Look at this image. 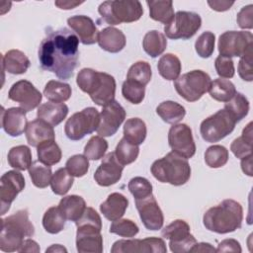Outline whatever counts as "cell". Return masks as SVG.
<instances>
[{"instance_id": "60d3db41", "label": "cell", "mask_w": 253, "mask_h": 253, "mask_svg": "<svg viewBox=\"0 0 253 253\" xmlns=\"http://www.w3.org/2000/svg\"><path fill=\"white\" fill-rule=\"evenodd\" d=\"M139 154V147L123 137L116 146L115 155L118 161L123 165H127L134 162Z\"/></svg>"}, {"instance_id": "94428289", "label": "cell", "mask_w": 253, "mask_h": 253, "mask_svg": "<svg viewBox=\"0 0 253 253\" xmlns=\"http://www.w3.org/2000/svg\"><path fill=\"white\" fill-rule=\"evenodd\" d=\"M83 2L78 1H68V0H57L54 2V5L57 6L59 9L63 10H70L73 9L79 5H81Z\"/></svg>"}, {"instance_id": "6da1fadb", "label": "cell", "mask_w": 253, "mask_h": 253, "mask_svg": "<svg viewBox=\"0 0 253 253\" xmlns=\"http://www.w3.org/2000/svg\"><path fill=\"white\" fill-rule=\"evenodd\" d=\"M79 39L67 28L48 29L39 46L42 69L52 72L59 79L72 77L79 59Z\"/></svg>"}, {"instance_id": "7bdbcfd3", "label": "cell", "mask_w": 253, "mask_h": 253, "mask_svg": "<svg viewBox=\"0 0 253 253\" xmlns=\"http://www.w3.org/2000/svg\"><path fill=\"white\" fill-rule=\"evenodd\" d=\"M74 182L73 176L67 171L66 168H59L54 172L50 181V187L55 195L63 196L72 187Z\"/></svg>"}, {"instance_id": "30bf717a", "label": "cell", "mask_w": 253, "mask_h": 253, "mask_svg": "<svg viewBox=\"0 0 253 253\" xmlns=\"http://www.w3.org/2000/svg\"><path fill=\"white\" fill-rule=\"evenodd\" d=\"M100 114L93 107H88L73 114L65 123L64 132L71 140H80L85 135L97 130Z\"/></svg>"}, {"instance_id": "6f0895ef", "label": "cell", "mask_w": 253, "mask_h": 253, "mask_svg": "<svg viewBox=\"0 0 253 253\" xmlns=\"http://www.w3.org/2000/svg\"><path fill=\"white\" fill-rule=\"evenodd\" d=\"M208 4L214 11L223 12V11H226V10L230 9V7L234 4V2L233 1H226V0H213V1L209 0Z\"/></svg>"}, {"instance_id": "f6af8a7d", "label": "cell", "mask_w": 253, "mask_h": 253, "mask_svg": "<svg viewBox=\"0 0 253 253\" xmlns=\"http://www.w3.org/2000/svg\"><path fill=\"white\" fill-rule=\"evenodd\" d=\"M228 150L222 145H211L205 152V162L211 168H220L228 161Z\"/></svg>"}, {"instance_id": "d6a6232c", "label": "cell", "mask_w": 253, "mask_h": 253, "mask_svg": "<svg viewBox=\"0 0 253 253\" xmlns=\"http://www.w3.org/2000/svg\"><path fill=\"white\" fill-rule=\"evenodd\" d=\"M146 133V125L139 118L128 119L124 125V137L133 144L140 145L145 140Z\"/></svg>"}, {"instance_id": "681fc988", "label": "cell", "mask_w": 253, "mask_h": 253, "mask_svg": "<svg viewBox=\"0 0 253 253\" xmlns=\"http://www.w3.org/2000/svg\"><path fill=\"white\" fill-rule=\"evenodd\" d=\"M127 188L134 200H142L150 195H152V185L151 183L143 177L137 176L129 180Z\"/></svg>"}, {"instance_id": "9c48e42d", "label": "cell", "mask_w": 253, "mask_h": 253, "mask_svg": "<svg viewBox=\"0 0 253 253\" xmlns=\"http://www.w3.org/2000/svg\"><path fill=\"white\" fill-rule=\"evenodd\" d=\"M235 125L232 116L225 109H221L201 123L200 133L205 141L213 143L231 133Z\"/></svg>"}, {"instance_id": "2e32d148", "label": "cell", "mask_w": 253, "mask_h": 253, "mask_svg": "<svg viewBox=\"0 0 253 253\" xmlns=\"http://www.w3.org/2000/svg\"><path fill=\"white\" fill-rule=\"evenodd\" d=\"M26 186L25 178L22 173L11 170L5 172L0 179V214L3 215L9 211L11 204Z\"/></svg>"}, {"instance_id": "f546056e", "label": "cell", "mask_w": 253, "mask_h": 253, "mask_svg": "<svg viewBox=\"0 0 253 253\" xmlns=\"http://www.w3.org/2000/svg\"><path fill=\"white\" fill-rule=\"evenodd\" d=\"M9 165L20 171L29 170L32 166V151L27 145H17L12 147L7 156Z\"/></svg>"}, {"instance_id": "e0dca14e", "label": "cell", "mask_w": 253, "mask_h": 253, "mask_svg": "<svg viewBox=\"0 0 253 253\" xmlns=\"http://www.w3.org/2000/svg\"><path fill=\"white\" fill-rule=\"evenodd\" d=\"M126 111L116 100L103 107L100 113V122L97 127V133L100 136L114 135L126 119Z\"/></svg>"}, {"instance_id": "b9f144b4", "label": "cell", "mask_w": 253, "mask_h": 253, "mask_svg": "<svg viewBox=\"0 0 253 253\" xmlns=\"http://www.w3.org/2000/svg\"><path fill=\"white\" fill-rule=\"evenodd\" d=\"M29 175L33 184L40 189L46 188L51 181L52 172L50 166L34 162L29 168Z\"/></svg>"}, {"instance_id": "ffe728a7", "label": "cell", "mask_w": 253, "mask_h": 253, "mask_svg": "<svg viewBox=\"0 0 253 253\" xmlns=\"http://www.w3.org/2000/svg\"><path fill=\"white\" fill-rule=\"evenodd\" d=\"M123 170L124 166L118 161L115 152H109L95 171L94 180L102 187H109L121 180Z\"/></svg>"}, {"instance_id": "ba28073f", "label": "cell", "mask_w": 253, "mask_h": 253, "mask_svg": "<svg viewBox=\"0 0 253 253\" xmlns=\"http://www.w3.org/2000/svg\"><path fill=\"white\" fill-rule=\"evenodd\" d=\"M211 84L210 75L203 70H192L179 76L174 81L177 93L188 102H196L209 92Z\"/></svg>"}, {"instance_id": "3957f363", "label": "cell", "mask_w": 253, "mask_h": 253, "mask_svg": "<svg viewBox=\"0 0 253 253\" xmlns=\"http://www.w3.org/2000/svg\"><path fill=\"white\" fill-rule=\"evenodd\" d=\"M76 83L98 106L104 107L115 100L116 80L111 74L83 68L77 74Z\"/></svg>"}, {"instance_id": "5b68a950", "label": "cell", "mask_w": 253, "mask_h": 253, "mask_svg": "<svg viewBox=\"0 0 253 253\" xmlns=\"http://www.w3.org/2000/svg\"><path fill=\"white\" fill-rule=\"evenodd\" d=\"M76 249L80 253L103 252V236L101 234L102 219L99 213L87 207L78 220L75 221Z\"/></svg>"}, {"instance_id": "f35d334b", "label": "cell", "mask_w": 253, "mask_h": 253, "mask_svg": "<svg viewBox=\"0 0 253 253\" xmlns=\"http://www.w3.org/2000/svg\"><path fill=\"white\" fill-rule=\"evenodd\" d=\"M65 217L58 207H50L42 216V226L50 234L59 233L65 225Z\"/></svg>"}, {"instance_id": "cb8c5ba5", "label": "cell", "mask_w": 253, "mask_h": 253, "mask_svg": "<svg viewBox=\"0 0 253 253\" xmlns=\"http://www.w3.org/2000/svg\"><path fill=\"white\" fill-rule=\"evenodd\" d=\"M126 42V36L121 30L107 27L99 32L97 42L102 49L111 53H117L125 47Z\"/></svg>"}, {"instance_id": "7dc6e473", "label": "cell", "mask_w": 253, "mask_h": 253, "mask_svg": "<svg viewBox=\"0 0 253 253\" xmlns=\"http://www.w3.org/2000/svg\"><path fill=\"white\" fill-rule=\"evenodd\" d=\"M123 97L131 104H140L145 96V87L130 80H126L122 86Z\"/></svg>"}, {"instance_id": "91938a15", "label": "cell", "mask_w": 253, "mask_h": 253, "mask_svg": "<svg viewBox=\"0 0 253 253\" xmlns=\"http://www.w3.org/2000/svg\"><path fill=\"white\" fill-rule=\"evenodd\" d=\"M190 252H216V249L210 243L206 242H200L195 243V245L191 248Z\"/></svg>"}, {"instance_id": "277c9868", "label": "cell", "mask_w": 253, "mask_h": 253, "mask_svg": "<svg viewBox=\"0 0 253 253\" xmlns=\"http://www.w3.org/2000/svg\"><path fill=\"white\" fill-rule=\"evenodd\" d=\"M35 234V226L29 219L27 210H20L1 219L0 250L3 252L18 251L25 237Z\"/></svg>"}, {"instance_id": "bcb514c9", "label": "cell", "mask_w": 253, "mask_h": 253, "mask_svg": "<svg viewBox=\"0 0 253 253\" xmlns=\"http://www.w3.org/2000/svg\"><path fill=\"white\" fill-rule=\"evenodd\" d=\"M108 149L107 140L100 135L92 136L84 147V155L90 160H99L105 156Z\"/></svg>"}, {"instance_id": "8fae6325", "label": "cell", "mask_w": 253, "mask_h": 253, "mask_svg": "<svg viewBox=\"0 0 253 253\" xmlns=\"http://www.w3.org/2000/svg\"><path fill=\"white\" fill-rule=\"evenodd\" d=\"M201 16L195 12L178 11L170 23L165 25L164 33L172 40H189L201 28Z\"/></svg>"}, {"instance_id": "8d00e7d4", "label": "cell", "mask_w": 253, "mask_h": 253, "mask_svg": "<svg viewBox=\"0 0 253 253\" xmlns=\"http://www.w3.org/2000/svg\"><path fill=\"white\" fill-rule=\"evenodd\" d=\"M210 96L218 102H228L236 93L234 84L227 79L216 78L211 81L210 87Z\"/></svg>"}, {"instance_id": "9a60e30c", "label": "cell", "mask_w": 253, "mask_h": 253, "mask_svg": "<svg viewBox=\"0 0 253 253\" xmlns=\"http://www.w3.org/2000/svg\"><path fill=\"white\" fill-rule=\"evenodd\" d=\"M112 253H166V243L159 237H147L144 239H121L116 241Z\"/></svg>"}, {"instance_id": "680465c9", "label": "cell", "mask_w": 253, "mask_h": 253, "mask_svg": "<svg viewBox=\"0 0 253 253\" xmlns=\"http://www.w3.org/2000/svg\"><path fill=\"white\" fill-rule=\"evenodd\" d=\"M41 250L39 244L33 239H25L18 252H34L39 253Z\"/></svg>"}, {"instance_id": "83f0119b", "label": "cell", "mask_w": 253, "mask_h": 253, "mask_svg": "<svg viewBox=\"0 0 253 253\" xmlns=\"http://www.w3.org/2000/svg\"><path fill=\"white\" fill-rule=\"evenodd\" d=\"M58 208L65 219L75 222L80 218L87 207L85 200L81 196L70 195L60 200Z\"/></svg>"}, {"instance_id": "9f6ffc18", "label": "cell", "mask_w": 253, "mask_h": 253, "mask_svg": "<svg viewBox=\"0 0 253 253\" xmlns=\"http://www.w3.org/2000/svg\"><path fill=\"white\" fill-rule=\"evenodd\" d=\"M242 251L240 243L232 238L222 240L216 248V252H237L240 253Z\"/></svg>"}, {"instance_id": "484cf974", "label": "cell", "mask_w": 253, "mask_h": 253, "mask_svg": "<svg viewBox=\"0 0 253 253\" xmlns=\"http://www.w3.org/2000/svg\"><path fill=\"white\" fill-rule=\"evenodd\" d=\"M68 107L64 103L46 102L39 106L37 115L52 126H58L67 116Z\"/></svg>"}, {"instance_id": "ac0fdd59", "label": "cell", "mask_w": 253, "mask_h": 253, "mask_svg": "<svg viewBox=\"0 0 253 253\" xmlns=\"http://www.w3.org/2000/svg\"><path fill=\"white\" fill-rule=\"evenodd\" d=\"M8 98L20 105V108L30 112L39 108L42 102V93L28 80H19L14 83L9 92Z\"/></svg>"}, {"instance_id": "c3c4849f", "label": "cell", "mask_w": 253, "mask_h": 253, "mask_svg": "<svg viewBox=\"0 0 253 253\" xmlns=\"http://www.w3.org/2000/svg\"><path fill=\"white\" fill-rule=\"evenodd\" d=\"M109 231L111 233L117 234L122 237H126V238H131L134 237L138 231L139 228L137 224L132 221L131 219L128 218H119L115 221L110 226Z\"/></svg>"}, {"instance_id": "7402d4cb", "label": "cell", "mask_w": 253, "mask_h": 253, "mask_svg": "<svg viewBox=\"0 0 253 253\" xmlns=\"http://www.w3.org/2000/svg\"><path fill=\"white\" fill-rule=\"evenodd\" d=\"M1 119L2 127L10 136H19L26 130L28 122L26 119V111L22 108H2Z\"/></svg>"}, {"instance_id": "d6986e66", "label": "cell", "mask_w": 253, "mask_h": 253, "mask_svg": "<svg viewBox=\"0 0 253 253\" xmlns=\"http://www.w3.org/2000/svg\"><path fill=\"white\" fill-rule=\"evenodd\" d=\"M135 207L145 228L153 231L162 228L164 215L153 195L142 200H135Z\"/></svg>"}, {"instance_id": "1f68e13d", "label": "cell", "mask_w": 253, "mask_h": 253, "mask_svg": "<svg viewBox=\"0 0 253 253\" xmlns=\"http://www.w3.org/2000/svg\"><path fill=\"white\" fill-rule=\"evenodd\" d=\"M149 8V17L157 22L167 25L174 17V8L172 1L151 0L146 1Z\"/></svg>"}, {"instance_id": "be15d7a7", "label": "cell", "mask_w": 253, "mask_h": 253, "mask_svg": "<svg viewBox=\"0 0 253 253\" xmlns=\"http://www.w3.org/2000/svg\"><path fill=\"white\" fill-rule=\"evenodd\" d=\"M45 252L47 253V252H52V253H54V252H58V253H61V252H67V249L65 248V247H63L62 245H60V244H52L50 247H48V248H46V250H45Z\"/></svg>"}, {"instance_id": "d590c367", "label": "cell", "mask_w": 253, "mask_h": 253, "mask_svg": "<svg viewBox=\"0 0 253 253\" xmlns=\"http://www.w3.org/2000/svg\"><path fill=\"white\" fill-rule=\"evenodd\" d=\"M38 159L41 163L51 166L61 160L62 152L55 140H46L37 147Z\"/></svg>"}, {"instance_id": "4dcf8cb0", "label": "cell", "mask_w": 253, "mask_h": 253, "mask_svg": "<svg viewBox=\"0 0 253 253\" xmlns=\"http://www.w3.org/2000/svg\"><path fill=\"white\" fill-rule=\"evenodd\" d=\"M157 115L163 122L171 125H176L182 121L186 115L185 108L174 101H164L156 108Z\"/></svg>"}, {"instance_id": "ab89813d", "label": "cell", "mask_w": 253, "mask_h": 253, "mask_svg": "<svg viewBox=\"0 0 253 253\" xmlns=\"http://www.w3.org/2000/svg\"><path fill=\"white\" fill-rule=\"evenodd\" d=\"M249 107L248 99L239 92H236L234 96L224 105V109L232 116L236 123L240 122L248 115Z\"/></svg>"}, {"instance_id": "f907efd6", "label": "cell", "mask_w": 253, "mask_h": 253, "mask_svg": "<svg viewBox=\"0 0 253 253\" xmlns=\"http://www.w3.org/2000/svg\"><path fill=\"white\" fill-rule=\"evenodd\" d=\"M215 36L213 33L207 31L199 36L195 42V49L199 56L209 58L214 51Z\"/></svg>"}, {"instance_id": "4316f807", "label": "cell", "mask_w": 253, "mask_h": 253, "mask_svg": "<svg viewBox=\"0 0 253 253\" xmlns=\"http://www.w3.org/2000/svg\"><path fill=\"white\" fill-rule=\"evenodd\" d=\"M31 62L27 55L19 49H10L2 55V67L10 74H24L30 67Z\"/></svg>"}, {"instance_id": "e575fe53", "label": "cell", "mask_w": 253, "mask_h": 253, "mask_svg": "<svg viewBox=\"0 0 253 253\" xmlns=\"http://www.w3.org/2000/svg\"><path fill=\"white\" fill-rule=\"evenodd\" d=\"M71 87L69 84L57 81L50 80L48 81L43 89L44 97L53 103H63L71 97Z\"/></svg>"}, {"instance_id": "11a10c76", "label": "cell", "mask_w": 253, "mask_h": 253, "mask_svg": "<svg viewBox=\"0 0 253 253\" xmlns=\"http://www.w3.org/2000/svg\"><path fill=\"white\" fill-rule=\"evenodd\" d=\"M253 5L249 4L247 6H244L241 8V10L237 14V24L241 29H247L250 30L253 28Z\"/></svg>"}, {"instance_id": "6125c7cd", "label": "cell", "mask_w": 253, "mask_h": 253, "mask_svg": "<svg viewBox=\"0 0 253 253\" xmlns=\"http://www.w3.org/2000/svg\"><path fill=\"white\" fill-rule=\"evenodd\" d=\"M241 168H242V171L246 175H248L250 177L253 175V173H252V154L241 159Z\"/></svg>"}, {"instance_id": "f1b7e54d", "label": "cell", "mask_w": 253, "mask_h": 253, "mask_svg": "<svg viewBox=\"0 0 253 253\" xmlns=\"http://www.w3.org/2000/svg\"><path fill=\"white\" fill-rule=\"evenodd\" d=\"M167 46V40L163 33L157 30L147 32L142 41V47L144 51L151 57L161 55Z\"/></svg>"}, {"instance_id": "7a4b0ae2", "label": "cell", "mask_w": 253, "mask_h": 253, "mask_svg": "<svg viewBox=\"0 0 253 253\" xmlns=\"http://www.w3.org/2000/svg\"><path fill=\"white\" fill-rule=\"evenodd\" d=\"M242 220V206L231 199L223 200L217 206L210 208L203 216L204 226L208 230L218 234H225L239 229Z\"/></svg>"}, {"instance_id": "db71d44e", "label": "cell", "mask_w": 253, "mask_h": 253, "mask_svg": "<svg viewBox=\"0 0 253 253\" xmlns=\"http://www.w3.org/2000/svg\"><path fill=\"white\" fill-rule=\"evenodd\" d=\"M252 49H249L243 56L240 57L238 62V74L244 80L251 82L253 80L252 75Z\"/></svg>"}, {"instance_id": "74e56055", "label": "cell", "mask_w": 253, "mask_h": 253, "mask_svg": "<svg viewBox=\"0 0 253 253\" xmlns=\"http://www.w3.org/2000/svg\"><path fill=\"white\" fill-rule=\"evenodd\" d=\"M231 152L239 159L252 154V123L250 122L242 131V135L235 138L230 145Z\"/></svg>"}, {"instance_id": "836d02e7", "label": "cell", "mask_w": 253, "mask_h": 253, "mask_svg": "<svg viewBox=\"0 0 253 253\" xmlns=\"http://www.w3.org/2000/svg\"><path fill=\"white\" fill-rule=\"evenodd\" d=\"M157 69L164 79L176 80L181 73L182 65L177 55L173 53H166L158 60Z\"/></svg>"}, {"instance_id": "4fadbf2b", "label": "cell", "mask_w": 253, "mask_h": 253, "mask_svg": "<svg viewBox=\"0 0 253 253\" xmlns=\"http://www.w3.org/2000/svg\"><path fill=\"white\" fill-rule=\"evenodd\" d=\"M161 234L169 240L170 250L174 253L190 252L197 242L190 232V225L183 219L173 220L163 228Z\"/></svg>"}, {"instance_id": "ee69618b", "label": "cell", "mask_w": 253, "mask_h": 253, "mask_svg": "<svg viewBox=\"0 0 253 253\" xmlns=\"http://www.w3.org/2000/svg\"><path fill=\"white\" fill-rule=\"evenodd\" d=\"M151 76L152 71L150 64L146 61L139 60L129 67L126 74V79L145 87L151 80Z\"/></svg>"}, {"instance_id": "603a6c76", "label": "cell", "mask_w": 253, "mask_h": 253, "mask_svg": "<svg viewBox=\"0 0 253 253\" xmlns=\"http://www.w3.org/2000/svg\"><path fill=\"white\" fill-rule=\"evenodd\" d=\"M25 133L28 143L34 147H38L43 141L54 140L55 138L53 126L42 119L29 122Z\"/></svg>"}, {"instance_id": "f5cc1de1", "label": "cell", "mask_w": 253, "mask_h": 253, "mask_svg": "<svg viewBox=\"0 0 253 253\" xmlns=\"http://www.w3.org/2000/svg\"><path fill=\"white\" fill-rule=\"evenodd\" d=\"M215 71L220 78H232L235 73L234 62L230 57L218 55L214 61Z\"/></svg>"}, {"instance_id": "d4e9b609", "label": "cell", "mask_w": 253, "mask_h": 253, "mask_svg": "<svg viewBox=\"0 0 253 253\" xmlns=\"http://www.w3.org/2000/svg\"><path fill=\"white\" fill-rule=\"evenodd\" d=\"M127 207V198H126L123 194L116 192L110 194L106 201L100 205V211L107 219L115 221L125 214Z\"/></svg>"}, {"instance_id": "44dd1931", "label": "cell", "mask_w": 253, "mask_h": 253, "mask_svg": "<svg viewBox=\"0 0 253 253\" xmlns=\"http://www.w3.org/2000/svg\"><path fill=\"white\" fill-rule=\"evenodd\" d=\"M67 24L83 44H94L98 42L99 31L90 17L75 15L67 19Z\"/></svg>"}, {"instance_id": "816d5d0a", "label": "cell", "mask_w": 253, "mask_h": 253, "mask_svg": "<svg viewBox=\"0 0 253 253\" xmlns=\"http://www.w3.org/2000/svg\"><path fill=\"white\" fill-rule=\"evenodd\" d=\"M65 168L73 177H83L89 169L88 158L82 154H75L68 158Z\"/></svg>"}, {"instance_id": "8992f818", "label": "cell", "mask_w": 253, "mask_h": 253, "mask_svg": "<svg viewBox=\"0 0 253 253\" xmlns=\"http://www.w3.org/2000/svg\"><path fill=\"white\" fill-rule=\"evenodd\" d=\"M150 171L159 182L169 183L173 186L184 185L191 177V167L188 159L173 151L155 160L150 167Z\"/></svg>"}, {"instance_id": "5bb4252c", "label": "cell", "mask_w": 253, "mask_h": 253, "mask_svg": "<svg viewBox=\"0 0 253 253\" xmlns=\"http://www.w3.org/2000/svg\"><path fill=\"white\" fill-rule=\"evenodd\" d=\"M168 142L173 152L186 159L192 158L196 153L192 129L186 124H176L170 127Z\"/></svg>"}, {"instance_id": "52a82bcc", "label": "cell", "mask_w": 253, "mask_h": 253, "mask_svg": "<svg viewBox=\"0 0 253 253\" xmlns=\"http://www.w3.org/2000/svg\"><path fill=\"white\" fill-rule=\"evenodd\" d=\"M98 12L107 24L114 26L138 21L143 14V8L137 0H111L101 3Z\"/></svg>"}, {"instance_id": "7c38bea8", "label": "cell", "mask_w": 253, "mask_h": 253, "mask_svg": "<svg viewBox=\"0 0 253 253\" xmlns=\"http://www.w3.org/2000/svg\"><path fill=\"white\" fill-rule=\"evenodd\" d=\"M253 36L246 31H227L219 36L218 52L226 57H241L252 49Z\"/></svg>"}]
</instances>
